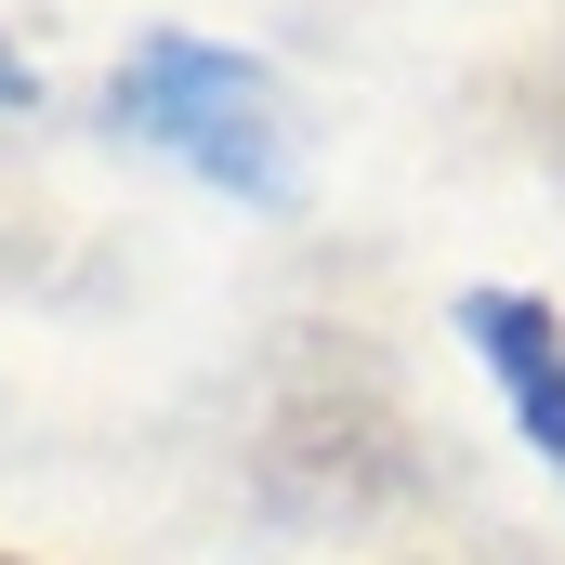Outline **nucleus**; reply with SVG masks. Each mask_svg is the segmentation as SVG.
<instances>
[{"mask_svg":"<svg viewBox=\"0 0 565 565\" xmlns=\"http://www.w3.org/2000/svg\"><path fill=\"white\" fill-rule=\"evenodd\" d=\"M0 106H26V66H13V53H0Z\"/></svg>","mask_w":565,"mask_h":565,"instance_id":"20e7f679","label":"nucleus"},{"mask_svg":"<svg viewBox=\"0 0 565 565\" xmlns=\"http://www.w3.org/2000/svg\"><path fill=\"white\" fill-rule=\"evenodd\" d=\"M264 473H277V500H302V513H369V500H395L408 487V434H395V408H342V395H302L277 422V447H264Z\"/></svg>","mask_w":565,"mask_h":565,"instance_id":"f03ea898","label":"nucleus"},{"mask_svg":"<svg viewBox=\"0 0 565 565\" xmlns=\"http://www.w3.org/2000/svg\"><path fill=\"white\" fill-rule=\"evenodd\" d=\"M460 329H473V355L500 369V395H513L526 447L565 473V316H553V302H526V289H473Z\"/></svg>","mask_w":565,"mask_h":565,"instance_id":"7ed1b4c3","label":"nucleus"},{"mask_svg":"<svg viewBox=\"0 0 565 565\" xmlns=\"http://www.w3.org/2000/svg\"><path fill=\"white\" fill-rule=\"evenodd\" d=\"M119 132L171 145L198 184H237V198H289V93L250 66V53H211V40H145L119 66Z\"/></svg>","mask_w":565,"mask_h":565,"instance_id":"f257e3e1","label":"nucleus"}]
</instances>
